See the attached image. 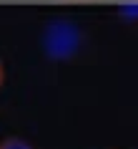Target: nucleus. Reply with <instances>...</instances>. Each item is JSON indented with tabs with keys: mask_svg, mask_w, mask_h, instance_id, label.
Segmentation results:
<instances>
[{
	"mask_svg": "<svg viewBox=\"0 0 138 149\" xmlns=\"http://www.w3.org/2000/svg\"><path fill=\"white\" fill-rule=\"evenodd\" d=\"M3 84H5V66L0 61V88H3Z\"/></svg>",
	"mask_w": 138,
	"mask_h": 149,
	"instance_id": "obj_2",
	"label": "nucleus"
},
{
	"mask_svg": "<svg viewBox=\"0 0 138 149\" xmlns=\"http://www.w3.org/2000/svg\"><path fill=\"white\" fill-rule=\"evenodd\" d=\"M0 149H35V147L23 136H5V139H0Z\"/></svg>",
	"mask_w": 138,
	"mask_h": 149,
	"instance_id": "obj_1",
	"label": "nucleus"
}]
</instances>
